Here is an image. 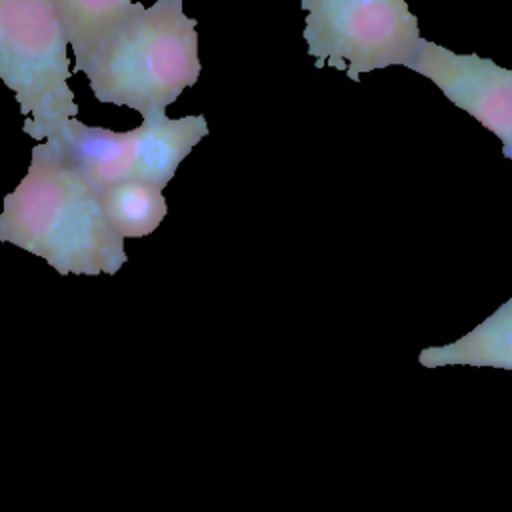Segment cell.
<instances>
[{
  "mask_svg": "<svg viewBox=\"0 0 512 512\" xmlns=\"http://www.w3.org/2000/svg\"><path fill=\"white\" fill-rule=\"evenodd\" d=\"M418 362L426 368L466 364L512 370V298L456 342L424 348Z\"/></svg>",
  "mask_w": 512,
  "mask_h": 512,
  "instance_id": "obj_8",
  "label": "cell"
},
{
  "mask_svg": "<svg viewBox=\"0 0 512 512\" xmlns=\"http://www.w3.org/2000/svg\"><path fill=\"white\" fill-rule=\"evenodd\" d=\"M68 46L50 0H0V82L26 118L22 132L34 140L44 142L78 118Z\"/></svg>",
  "mask_w": 512,
  "mask_h": 512,
  "instance_id": "obj_3",
  "label": "cell"
},
{
  "mask_svg": "<svg viewBox=\"0 0 512 512\" xmlns=\"http://www.w3.org/2000/svg\"><path fill=\"white\" fill-rule=\"evenodd\" d=\"M98 196L104 220L122 240L150 236L168 212L162 188L136 178L116 182Z\"/></svg>",
  "mask_w": 512,
  "mask_h": 512,
  "instance_id": "obj_9",
  "label": "cell"
},
{
  "mask_svg": "<svg viewBox=\"0 0 512 512\" xmlns=\"http://www.w3.org/2000/svg\"><path fill=\"white\" fill-rule=\"evenodd\" d=\"M304 40L316 68H336L352 82L388 66H408L422 42L406 0H300Z\"/></svg>",
  "mask_w": 512,
  "mask_h": 512,
  "instance_id": "obj_4",
  "label": "cell"
},
{
  "mask_svg": "<svg viewBox=\"0 0 512 512\" xmlns=\"http://www.w3.org/2000/svg\"><path fill=\"white\" fill-rule=\"evenodd\" d=\"M60 26L80 60L136 6L134 0H50Z\"/></svg>",
  "mask_w": 512,
  "mask_h": 512,
  "instance_id": "obj_10",
  "label": "cell"
},
{
  "mask_svg": "<svg viewBox=\"0 0 512 512\" xmlns=\"http://www.w3.org/2000/svg\"><path fill=\"white\" fill-rule=\"evenodd\" d=\"M138 130V154L134 178L152 182L164 190L174 178L180 162L192 152V148L208 136V122L202 114L170 118L154 114L142 118Z\"/></svg>",
  "mask_w": 512,
  "mask_h": 512,
  "instance_id": "obj_7",
  "label": "cell"
},
{
  "mask_svg": "<svg viewBox=\"0 0 512 512\" xmlns=\"http://www.w3.org/2000/svg\"><path fill=\"white\" fill-rule=\"evenodd\" d=\"M0 242L48 262L58 274H116L128 260L98 192L48 142L32 148L20 184L4 196Z\"/></svg>",
  "mask_w": 512,
  "mask_h": 512,
  "instance_id": "obj_1",
  "label": "cell"
},
{
  "mask_svg": "<svg viewBox=\"0 0 512 512\" xmlns=\"http://www.w3.org/2000/svg\"><path fill=\"white\" fill-rule=\"evenodd\" d=\"M408 68L432 80L456 108L488 128L502 142V154L512 160L510 68L478 54H458L424 38Z\"/></svg>",
  "mask_w": 512,
  "mask_h": 512,
  "instance_id": "obj_5",
  "label": "cell"
},
{
  "mask_svg": "<svg viewBox=\"0 0 512 512\" xmlns=\"http://www.w3.org/2000/svg\"><path fill=\"white\" fill-rule=\"evenodd\" d=\"M196 18L184 14L182 0L136 2L90 52L74 60L84 72L94 98L102 104L126 106L142 118L166 108L198 82Z\"/></svg>",
  "mask_w": 512,
  "mask_h": 512,
  "instance_id": "obj_2",
  "label": "cell"
},
{
  "mask_svg": "<svg viewBox=\"0 0 512 512\" xmlns=\"http://www.w3.org/2000/svg\"><path fill=\"white\" fill-rule=\"evenodd\" d=\"M44 142L52 144L98 194L116 182L134 178L138 154L136 128L116 132L68 118Z\"/></svg>",
  "mask_w": 512,
  "mask_h": 512,
  "instance_id": "obj_6",
  "label": "cell"
}]
</instances>
